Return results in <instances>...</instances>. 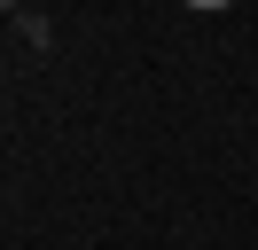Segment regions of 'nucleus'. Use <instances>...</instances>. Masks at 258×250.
I'll use <instances>...</instances> for the list:
<instances>
[{"label":"nucleus","instance_id":"f257e3e1","mask_svg":"<svg viewBox=\"0 0 258 250\" xmlns=\"http://www.w3.org/2000/svg\"><path fill=\"white\" fill-rule=\"evenodd\" d=\"M188 8H227V0H188Z\"/></svg>","mask_w":258,"mask_h":250}]
</instances>
